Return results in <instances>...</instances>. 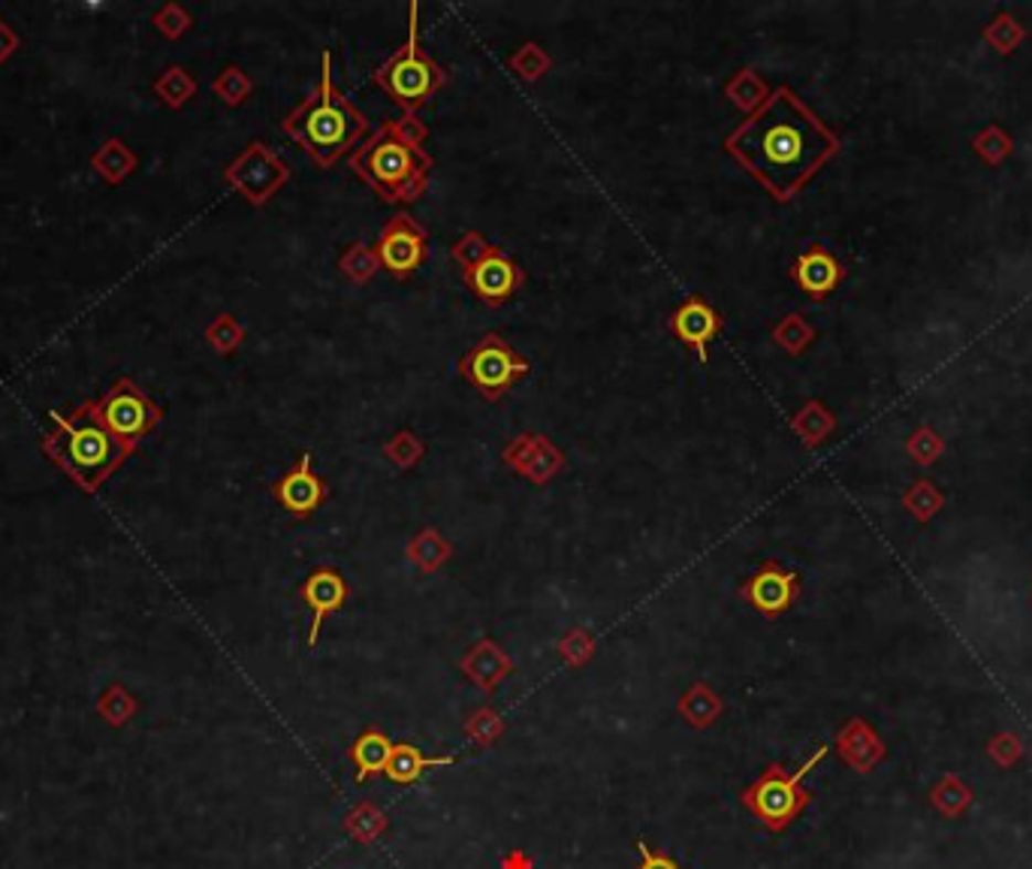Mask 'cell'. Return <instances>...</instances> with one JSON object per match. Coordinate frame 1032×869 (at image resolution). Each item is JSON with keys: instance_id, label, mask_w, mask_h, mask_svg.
<instances>
[{"instance_id": "5bb4252c", "label": "cell", "mask_w": 1032, "mask_h": 869, "mask_svg": "<svg viewBox=\"0 0 1032 869\" xmlns=\"http://www.w3.org/2000/svg\"><path fill=\"white\" fill-rule=\"evenodd\" d=\"M837 752L854 773H873L875 766L885 761V743L870 728V721L851 719L837 737Z\"/></svg>"}, {"instance_id": "52a82bcc", "label": "cell", "mask_w": 1032, "mask_h": 869, "mask_svg": "<svg viewBox=\"0 0 1032 869\" xmlns=\"http://www.w3.org/2000/svg\"><path fill=\"white\" fill-rule=\"evenodd\" d=\"M375 254L386 272L396 275V278H408L429 257V233L408 212H398L381 229Z\"/></svg>"}, {"instance_id": "8992f818", "label": "cell", "mask_w": 1032, "mask_h": 869, "mask_svg": "<svg viewBox=\"0 0 1032 869\" xmlns=\"http://www.w3.org/2000/svg\"><path fill=\"white\" fill-rule=\"evenodd\" d=\"M462 378L483 396L487 401H499L513 380L529 372V360L517 354L511 344L501 339L499 332H487L480 342L462 356L459 363Z\"/></svg>"}, {"instance_id": "6da1fadb", "label": "cell", "mask_w": 1032, "mask_h": 869, "mask_svg": "<svg viewBox=\"0 0 1032 869\" xmlns=\"http://www.w3.org/2000/svg\"><path fill=\"white\" fill-rule=\"evenodd\" d=\"M837 149L833 130L785 85L725 139L727 154L779 203L800 194Z\"/></svg>"}, {"instance_id": "5b68a950", "label": "cell", "mask_w": 1032, "mask_h": 869, "mask_svg": "<svg viewBox=\"0 0 1032 869\" xmlns=\"http://www.w3.org/2000/svg\"><path fill=\"white\" fill-rule=\"evenodd\" d=\"M824 755H828V745H818L795 773H788L783 764H770L752 788L743 791V803L758 815L767 830L779 834L788 824L797 822V815L809 806L812 794L804 788V779L806 773H812V766L824 761Z\"/></svg>"}, {"instance_id": "603a6c76", "label": "cell", "mask_w": 1032, "mask_h": 869, "mask_svg": "<svg viewBox=\"0 0 1032 869\" xmlns=\"http://www.w3.org/2000/svg\"><path fill=\"white\" fill-rule=\"evenodd\" d=\"M908 450H912V457L918 459L921 465H927V462H933V459H936V453L941 450V444H939V438H936L930 429H921V432L912 438Z\"/></svg>"}, {"instance_id": "44dd1931", "label": "cell", "mask_w": 1032, "mask_h": 869, "mask_svg": "<svg viewBox=\"0 0 1032 869\" xmlns=\"http://www.w3.org/2000/svg\"><path fill=\"white\" fill-rule=\"evenodd\" d=\"M906 504L908 511L918 516V519H930L941 507V495L933 490L930 483H918V486L906 495Z\"/></svg>"}, {"instance_id": "8fae6325", "label": "cell", "mask_w": 1032, "mask_h": 869, "mask_svg": "<svg viewBox=\"0 0 1032 869\" xmlns=\"http://www.w3.org/2000/svg\"><path fill=\"white\" fill-rule=\"evenodd\" d=\"M670 330L685 347H692L701 363H706L710 342L722 330V314L704 297H689L680 309L670 314Z\"/></svg>"}, {"instance_id": "3957f363", "label": "cell", "mask_w": 1032, "mask_h": 869, "mask_svg": "<svg viewBox=\"0 0 1032 869\" xmlns=\"http://www.w3.org/2000/svg\"><path fill=\"white\" fill-rule=\"evenodd\" d=\"M287 137L296 139L315 161L329 170L339 161L341 154H348L353 146H360V139L369 130L365 115L336 88L332 82V57L323 52V73H320L318 88L311 92L306 104H299L294 112L284 118Z\"/></svg>"}, {"instance_id": "277c9868", "label": "cell", "mask_w": 1032, "mask_h": 869, "mask_svg": "<svg viewBox=\"0 0 1032 869\" xmlns=\"http://www.w3.org/2000/svg\"><path fill=\"white\" fill-rule=\"evenodd\" d=\"M408 15L405 46L396 49V55L375 69V82L402 112L414 115L421 112L432 100V94L447 82V73L421 46V3H411Z\"/></svg>"}, {"instance_id": "9a60e30c", "label": "cell", "mask_w": 1032, "mask_h": 869, "mask_svg": "<svg viewBox=\"0 0 1032 869\" xmlns=\"http://www.w3.org/2000/svg\"><path fill=\"white\" fill-rule=\"evenodd\" d=\"M795 278L797 285L804 287L809 297L824 299L833 287L840 285L842 266L840 260H837L833 254L824 251L821 245H812L809 251L797 257Z\"/></svg>"}, {"instance_id": "d6986e66", "label": "cell", "mask_w": 1032, "mask_h": 869, "mask_svg": "<svg viewBox=\"0 0 1032 869\" xmlns=\"http://www.w3.org/2000/svg\"><path fill=\"white\" fill-rule=\"evenodd\" d=\"M972 801L976 794L957 773H945L930 788V806L945 818H960L972 806Z\"/></svg>"}, {"instance_id": "ffe728a7", "label": "cell", "mask_w": 1032, "mask_h": 869, "mask_svg": "<svg viewBox=\"0 0 1032 869\" xmlns=\"http://www.w3.org/2000/svg\"><path fill=\"white\" fill-rule=\"evenodd\" d=\"M987 758L997 766H1002V770H1009V766H1014L1023 758V740L1011 731L993 733V740L987 743Z\"/></svg>"}, {"instance_id": "ac0fdd59", "label": "cell", "mask_w": 1032, "mask_h": 869, "mask_svg": "<svg viewBox=\"0 0 1032 869\" xmlns=\"http://www.w3.org/2000/svg\"><path fill=\"white\" fill-rule=\"evenodd\" d=\"M390 755H393V743H390V737H386L384 731L369 728V731L360 733V740H357L351 749L353 764H357V779L365 782V779L375 776V773H384Z\"/></svg>"}, {"instance_id": "cb8c5ba5", "label": "cell", "mask_w": 1032, "mask_h": 869, "mask_svg": "<svg viewBox=\"0 0 1032 869\" xmlns=\"http://www.w3.org/2000/svg\"><path fill=\"white\" fill-rule=\"evenodd\" d=\"M637 855H640V867L637 869H680L677 860L668 858V855H658V851H652L643 839L637 843Z\"/></svg>"}, {"instance_id": "e0dca14e", "label": "cell", "mask_w": 1032, "mask_h": 869, "mask_svg": "<svg viewBox=\"0 0 1032 869\" xmlns=\"http://www.w3.org/2000/svg\"><path fill=\"white\" fill-rule=\"evenodd\" d=\"M103 417L113 434H139L151 423V408L137 393H115L113 399L106 401Z\"/></svg>"}, {"instance_id": "7402d4cb", "label": "cell", "mask_w": 1032, "mask_h": 869, "mask_svg": "<svg viewBox=\"0 0 1032 869\" xmlns=\"http://www.w3.org/2000/svg\"><path fill=\"white\" fill-rule=\"evenodd\" d=\"M776 339H779V344H785L788 351H800V347L812 339V332H809V326H804V323L797 321V318H791V321H785L783 326L776 330Z\"/></svg>"}, {"instance_id": "4fadbf2b", "label": "cell", "mask_w": 1032, "mask_h": 869, "mask_svg": "<svg viewBox=\"0 0 1032 869\" xmlns=\"http://www.w3.org/2000/svg\"><path fill=\"white\" fill-rule=\"evenodd\" d=\"M351 596V589L344 583V577L332 568H320V571L308 573L306 586H302V598L311 607V631H308V646H315L323 629V619L339 613L344 601Z\"/></svg>"}, {"instance_id": "ba28073f", "label": "cell", "mask_w": 1032, "mask_h": 869, "mask_svg": "<svg viewBox=\"0 0 1032 869\" xmlns=\"http://www.w3.org/2000/svg\"><path fill=\"white\" fill-rule=\"evenodd\" d=\"M462 278L475 290V297L483 299L487 305H504L508 299L517 297V290L525 281L520 266L513 264L501 248H492L489 242L475 260L462 266Z\"/></svg>"}, {"instance_id": "30bf717a", "label": "cell", "mask_w": 1032, "mask_h": 869, "mask_svg": "<svg viewBox=\"0 0 1032 869\" xmlns=\"http://www.w3.org/2000/svg\"><path fill=\"white\" fill-rule=\"evenodd\" d=\"M740 596L746 598L758 613L776 619L783 616L800 596V577L795 571H785L776 561H764V568L752 580H746Z\"/></svg>"}, {"instance_id": "2e32d148", "label": "cell", "mask_w": 1032, "mask_h": 869, "mask_svg": "<svg viewBox=\"0 0 1032 869\" xmlns=\"http://www.w3.org/2000/svg\"><path fill=\"white\" fill-rule=\"evenodd\" d=\"M456 758L454 755H444V758H429L423 755L417 745L411 743H396L393 745V755L386 761L384 766V776L393 782V785H414L417 779L432 770V766H454Z\"/></svg>"}, {"instance_id": "7a4b0ae2", "label": "cell", "mask_w": 1032, "mask_h": 869, "mask_svg": "<svg viewBox=\"0 0 1032 869\" xmlns=\"http://www.w3.org/2000/svg\"><path fill=\"white\" fill-rule=\"evenodd\" d=\"M426 133L429 130L414 115L384 121L353 151L348 163L384 203H417L432 170V158L423 149Z\"/></svg>"}, {"instance_id": "9c48e42d", "label": "cell", "mask_w": 1032, "mask_h": 869, "mask_svg": "<svg viewBox=\"0 0 1032 869\" xmlns=\"http://www.w3.org/2000/svg\"><path fill=\"white\" fill-rule=\"evenodd\" d=\"M118 459V444L109 429L94 420H82L64 438V462L85 483H94Z\"/></svg>"}, {"instance_id": "7c38bea8", "label": "cell", "mask_w": 1032, "mask_h": 869, "mask_svg": "<svg viewBox=\"0 0 1032 869\" xmlns=\"http://www.w3.org/2000/svg\"><path fill=\"white\" fill-rule=\"evenodd\" d=\"M275 498L294 516H308L327 498V483L311 471V453H302L294 469L275 483Z\"/></svg>"}]
</instances>
